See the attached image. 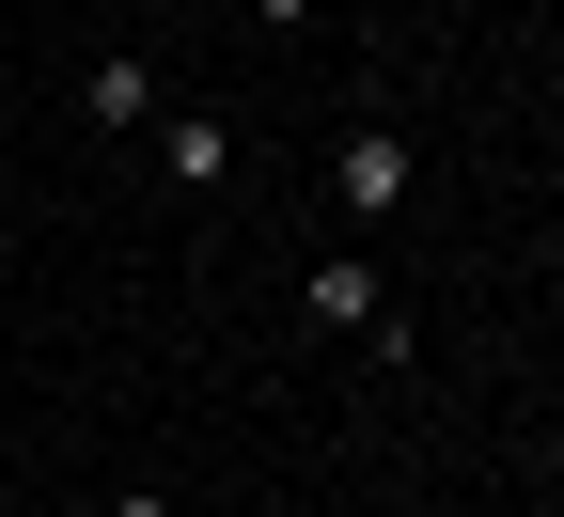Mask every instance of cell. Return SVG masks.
Masks as SVG:
<instances>
[{"label": "cell", "instance_id": "6", "mask_svg": "<svg viewBox=\"0 0 564 517\" xmlns=\"http://www.w3.org/2000/svg\"><path fill=\"white\" fill-rule=\"evenodd\" d=\"M299 17H314V0H251V32H299Z\"/></svg>", "mask_w": 564, "mask_h": 517}, {"label": "cell", "instance_id": "4", "mask_svg": "<svg viewBox=\"0 0 564 517\" xmlns=\"http://www.w3.org/2000/svg\"><path fill=\"white\" fill-rule=\"evenodd\" d=\"M79 110H95V126H158V63H141V47H95Z\"/></svg>", "mask_w": 564, "mask_h": 517}, {"label": "cell", "instance_id": "5", "mask_svg": "<svg viewBox=\"0 0 564 517\" xmlns=\"http://www.w3.org/2000/svg\"><path fill=\"white\" fill-rule=\"evenodd\" d=\"M95 517H188V502H173V486H126V502H95Z\"/></svg>", "mask_w": 564, "mask_h": 517}, {"label": "cell", "instance_id": "1", "mask_svg": "<svg viewBox=\"0 0 564 517\" xmlns=\"http://www.w3.org/2000/svg\"><path fill=\"white\" fill-rule=\"evenodd\" d=\"M329 189H345V219L377 236V219H408V189H423V141H408V126H345V141H329Z\"/></svg>", "mask_w": 564, "mask_h": 517}, {"label": "cell", "instance_id": "3", "mask_svg": "<svg viewBox=\"0 0 564 517\" xmlns=\"http://www.w3.org/2000/svg\"><path fill=\"white\" fill-rule=\"evenodd\" d=\"M158 173H173V189H236V126H220V110L158 126Z\"/></svg>", "mask_w": 564, "mask_h": 517}, {"label": "cell", "instance_id": "2", "mask_svg": "<svg viewBox=\"0 0 564 517\" xmlns=\"http://www.w3.org/2000/svg\"><path fill=\"white\" fill-rule=\"evenodd\" d=\"M299 299H314V330H377V314H392V282H377V251H329Z\"/></svg>", "mask_w": 564, "mask_h": 517}]
</instances>
